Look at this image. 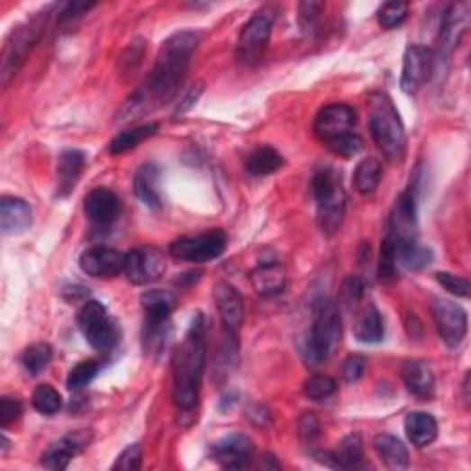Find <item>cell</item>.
Wrapping results in <instances>:
<instances>
[{"label":"cell","instance_id":"cell-43","mask_svg":"<svg viewBox=\"0 0 471 471\" xmlns=\"http://www.w3.org/2000/svg\"><path fill=\"white\" fill-rule=\"evenodd\" d=\"M328 149L331 153H335L337 157L350 159V157L358 155L363 149V139L358 133H350L347 137H342V139L328 144Z\"/></svg>","mask_w":471,"mask_h":471},{"label":"cell","instance_id":"cell-33","mask_svg":"<svg viewBox=\"0 0 471 471\" xmlns=\"http://www.w3.org/2000/svg\"><path fill=\"white\" fill-rule=\"evenodd\" d=\"M381 183V162L374 157L363 159L354 171V186L361 195H372Z\"/></svg>","mask_w":471,"mask_h":471},{"label":"cell","instance_id":"cell-32","mask_svg":"<svg viewBox=\"0 0 471 471\" xmlns=\"http://www.w3.org/2000/svg\"><path fill=\"white\" fill-rule=\"evenodd\" d=\"M159 131V123L149 122V123H142L133 127V130H127L118 133L111 144H109V153L111 155H122L130 149H135L139 144H142L144 140L151 139L155 133Z\"/></svg>","mask_w":471,"mask_h":471},{"label":"cell","instance_id":"cell-6","mask_svg":"<svg viewBox=\"0 0 471 471\" xmlns=\"http://www.w3.org/2000/svg\"><path fill=\"white\" fill-rule=\"evenodd\" d=\"M140 304L144 310L142 347L148 356H159L169 335V319L176 308V296L169 291L151 289L142 294Z\"/></svg>","mask_w":471,"mask_h":471},{"label":"cell","instance_id":"cell-12","mask_svg":"<svg viewBox=\"0 0 471 471\" xmlns=\"http://www.w3.org/2000/svg\"><path fill=\"white\" fill-rule=\"evenodd\" d=\"M166 271V258L153 245L135 247L125 254V276L135 285H146L159 280Z\"/></svg>","mask_w":471,"mask_h":471},{"label":"cell","instance_id":"cell-26","mask_svg":"<svg viewBox=\"0 0 471 471\" xmlns=\"http://www.w3.org/2000/svg\"><path fill=\"white\" fill-rule=\"evenodd\" d=\"M403 425H405L407 439L416 448L431 446L439 437V423L430 412L412 411L405 416Z\"/></svg>","mask_w":471,"mask_h":471},{"label":"cell","instance_id":"cell-48","mask_svg":"<svg viewBox=\"0 0 471 471\" xmlns=\"http://www.w3.org/2000/svg\"><path fill=\"white\" fill-rule=\"evenodd\" d=\"M23 414V403L17 398L5 396L0 400V425L8 427L15 420H19Z\"/></svg>","mask_w":471,"mask_h":471},{"label":"cell","instance_id":"cell-13","mask_svg":"<svg viewBox=\"0 0 471 471\" xmlns=\"http://www.w3.org/2000/svg\"><path fill=\"white\" fill-rule=\"evenodd\" d=\"M356 111L347 104H330L322 107L315 118L313 131L321 142L326 146L356 133Z\"/></svg>","mask_w":471,"mask_h":471},{"label":"cell","instance_id":"cell-2","mask_svg":"<svg viewBox=\"0 0 471 471\" xmlns=\"http://www.w3.org/2000/svg\"><path fill=\"white\" fill-rule=\"evenodd\" d=\"M206 358V319L197 313L174 356V398L181 412L195 411Z\"/></svg>","mask_w":471,"mask_h":471},{"label":"cell","instance_id":"cell-44","mask_svg":"<svg viewBox=\"0 0 471 471\" xmlns=\"http://www.w3.org/2000/svg\"><path fill=\"white\" fill-rule=\"evenodd\" d=\"M142 466V448L139 444H133L130 448H125L116 462L113 464V469H122V471H137Z\"/></svg>","mask_w":471,"mask_h":471},{"label":"cell","instance_id":"cell-7","mask_svg":"<svg viewBox=\"0 0 471 471\" xmlns=\"http://www.w3.org/2000/svg\"><path fill=\"white\" fill-rule=\"evenodd\" d=\"M342 337L340 312L335 303L322 298L313 310V326L306 339L304 356L312 363L326 361L339 347Z\"/></svg>","mask_w":471,"mask_h":471},{"label":"cell","instance_id":"cell-21","mask_svg":"<svg viewBox=\"0 0 471 471\" xmlns=\"http://www.w3.org/2000/svg\"><path fill=\"white\" fill-rule=\"evenodd\" d=\"M313 457L335 469H358L365 467V448L359 433H352L340 440L335 451H313Z\"/></svg>","mask_w":471,"mask_h":471},{"label":"cell","instance_id":"cell-38","mask_svg":"<svg viewBox=\"0 0 471 471\" xmlns=\"http://www.w3.org/2000/svg\"><path fill=\"white\" fill-rule=\"evenodd\" d=\"M98 372H100V363L95 359H87V361H81V363L74 365L67 377L68 391L76 393V391L85 389L98 376Z\"/></svg>","mask_w":471,"mask_h":471},{"label":"cell","instance_id":"cell-28","mask_svg":"<svg viewBox=\"0 0 471 471\" xmlns=\"http://www.w3.org/2000/svg\"><path fill=\"white\" fill-rule=\"evenodd\" d=\"M159 168L153 162H146L137 169L133 179L135 195L151 210H159L162 206V199L159 194Z\"/></svg>","mask_w":471,"mask_h":471},{"label":"cell","instance_id":"cell-11","mask_svg":"<svg viewBox=\"0 0 471 471\" xmlns=\"http://www.w3.org/2000/svg\"><path fill=\"white\" fill-rule=\"evenodd\" d=\"M271 30H273V19L269 15L258 14L250 21H247V24L241 28L238 50H236V56L243 65L252 67L256 63H260L269 45Z\"/></svg>","mask_w":471,"mask_h":471},{"label":"cell","instance_id":"cell-29","mask_svg":"<svg viewBox=\"0 0 471 471\" xmlns=\"http://www.w3.org/2000/svg\"><path fill=\"white\" fill-rule=\"evenodd\" d=\"M354 335L358 340L367 342V345H376V342L383 340L385 322L379 310L374 304H368L356 313Z\"/></svg>","mask_w":471,"mask_h":471},{"label":"cell","instance_id":"cell-17","mask_svg":"<svg viewBox=\"0 0 471 471\" xmlns=\"http://www.w3.org/2000/svg\"><path fill=\"white\" fill-rule=\"evenodd\" d=\"M254 457V446L247 435L232 433L210 446V458L225 469H243Z\"/></svg>","mask_w":471,"mask_h":471},{"label":"cell","instance_id":"cell-31","mask_svg":"<svg viewBox=\"0 0 471 471\" xmlns=\"http://www.w3.org/2000/svg\"><path fill=\"white\" fill-rule=\"evenodd\" d=\"M284 166V157L271 146H258L250 151L245 168L254 177H267Z\"/></svg>","mask_w":471,"mask_h":471},{"label":"cell","instance_id":"cell-36","mask_svg":"<svg viewBox=\"0 0 471 471\" xmlns=\"http://www.w3.org/2000/svg\"><path fill=\"white\" fill-rule=\"evenodd\" d=\"M32 403L37 412L45 416H54L63 407L61 394L54 387H50V385H39V387H35L32 394Z\"/></svg>","mask_w":471,"mask_h":471},{"label":"cell","instance_id":"cell-3","mask_svg":"<svg viewBox=\"0 0 471 471\" xmlns=\"http://www.w3.org/2000/svg\"><path fill=\"white\" fill-rule=\"evenodd\" d=\"M368 127L376 146L393 164H402L407 153V135L400 113L385 93H374L368 100Z\"/></svg>","mask_w":471,"mask_h":471},{"label":"cell","instance_id":"cell-34","mask_svg":"<svg viewBox=\"0 0 471 471\" xmlns=\"http://www.w3.org/2000/svg\"><path fill=\"white\" fill-rule=\"evenodd\" d=\"M50 361H52V347L49 342H35V345L28 347L21 356V363L30 376H39L50 365Z\"/></svg>","mask_w":471,"mask_h":471},{"label":"cell","instance_id":"cell-1","mask_svg":"<svg viewBox=\"0 0 471 471\" xmlns=\"http://www.w3.org/2000/svg\"><path fill=\"white\" fill-rule=\"evenodd\" d=\"M201 41L203 33L197 30H185L168 37L157 54L149 77L125 104L122 120L142 116L174 98L188 74Z\"/></svg>","mask_w":471,"mask_h":471},{"label":"cell","instance_id":"cell-20","mask_svg":"<svg viewBox=\"0 0 471 471\" xmlns=\"http://www.w3.org/2000/svg\"><path fill=\"white\" fill-rule=\"evenodd\" d=\"M469 3H453L446 8L439 33V45L442 56H449L458 47V42L469 24Z\"/></svg>","mask_w":471,"mask_h":471},{"label":"cell","instance_id":"cell-50","mask_svg":"<svg viewBox=\"0 0 471 471\" xmlns=\"http://www.w3.org/2000/svg\"><path fill=\"white\" fill-rule=\"evenodd\" d=\"M201 93H203V83H197V85H194L192 91H188L186 98L181 102V105H179V113H185V111H188V109L194 105V102H195V100L201 96Z\"/></svg>","mask_w":471,"mask_h":471},{"label":"cell","instance_id":"cell-27","mask_svg":"<svg viewBox=\"0 0 471 471\" xmlns=\"http://www.w3.org/2000/svg\"><path fill=\"white\" fill-rule=\"evenodd\" d=\"M250 280L260 296H276L285 289V269L282 264L269 260L258 264V267L250 273Z\"/></svg>","mask_w":471,"mask_h":471},{"label":"cell","instance_id":"cell-24","mask_svg":"<svg viewBox=\"0 0 471 471\" xmlns=\"http://www.w3.org/2000/svg\"><path fill=\"white\" fill-rule=\"evenodd\" d=\"M402 377L407 391L418 400H433L435 396V374L421 359H409L402 367Z\"/></svg>","mask_w":471,"mask_h":471},{"label":"cell","instance_id":"cell-40","mask_svg":"<svg viewBox=\"0 0 471 471\" xmlns=\"http://www.w3.org/2000/svg\"><path fill=\"white\" fill-rule=\"evenodd\" d=\"M409 15V5L407 3H387L383 5L377 12V23L385 30H393L400 26Z\"/></svg>","mask_w":471,"mask_h":471},{"label":"cell","instance_id":"cell-5","mask_svg":"<svg viewBox=\"0 0 471 471\" xmlns=\"http://www.w3.org/2000/svg\"><path fill=\"white\" fill-rule=\"evenodd\" d=\"M54 8L56 6H49L45 12L37 14L32 21L14 28L8 35L3 49V58H0V81H3V87H6L26 63L28 54L42 37V32H45Z\"/></svg>","mask_w":471,"mask_h":471},{"label":"cell","instance_id":"cell-39","mask_svg":"<svg viewBox=\"0 0 471 471\" xmlns=\"http://www.w3.org/2000/svg\"><path fill=\"white\" fill-rule=\"evenodd\" d=\"M337 393V383L330 376L315 374L304 383V394L312 402H326Z\"/></svg>","mask_w":471,"mask_h":471},{"label":"cell","instance_id":"cell-25","mask_svg":"<svg viewBox=\"0 0 471 471\" xmlns=\"http://www.w3.org/2000/svg\"><path fill=\"white\" fill-rule=\"evenodd\" d=\"M85 153L79 149H65L58 159V195L68 197L76 188L83 168H85Z\"/></svg>","mask_w":471,"mask_h":471},{"label":"cell","instance_id":"cell-22","mask_svg":"<svg viewBox=\"0 0 471 471\" xmlns=\"http://www.w3.org/2000/svg\"><path fill=\"white\" fill-rule=\"evenodd\" d=\"M120 199L109 188H95L85 197V216L98 229L111 227L120 218Z\"/></svg>","mask_w":471,"mask_h":471},{"label":"cell","instance_id":"cell-42","mask_svg":"<svg viewBox=\"0 0 471 471\" xmlns=\"http://www.w3.org/2000/svg\"><path fill=\"white\" fill-rule=\"evenodd\" d=\"M365 294V282L359 276H350L345 280L340 287V301L347 308H354L361 303V298Z\"/></svg>","mask_w":471,"mask_h":471},{"label":"cell","instance_id":"cell-51","mask_svg":"<svg viewBox=\"0 0 471 471\" xmlns=\"http://www.w3.org/2000/svg\"><path fill=\"white\" fill-rule=\"evenodd\" d=\"M262 467H266V469H280V462L275 458V455H264L262 457V464H260Z\"/></svg>","mask_w":471,"mask_h":471},{"label":"cell","instance_id":"cell-37","mask_svg":"<svg viewBox=\"0 0 471 471\" xmlns=\"http://www.w3.org/2000/svg\"><path fill=\"white\" fill-rule=\"evenodd\" d=\"M396 269H398V245L387 234L381 243L377 276H379L381 282H391L396 276Z\"/></svg>","mask_w":471,"mask_h":471},{"label":"cell","instance_id":"cell-19","mask_svg":"<svg viewBox=\"0 0 471 471\" xmlns=\"http://www.w3.org/2000/svg\"><path fill=\"white\" fill-rule=\"evenodd\" d=\"M79 267L89 276L111 278L123 273L125 254L111 247H93L81 254Z\"/></svg>","mask_w":471,"mask_h":471},{"label":"cell","instance_id":"cell-15","mask_svg":"<svg viewBox=\"0 0 471 471\" xmlns=\"http://www.w3.org/2000/svg\"><path fill=\"white\" fill-rule=\"evenodd\" d=\"M431 310L442 340L449 349H457L467 333L466 312L448 298H435Z\"/></svg>","mask_w":471,"mask_h":471},{"label":"cell","instance_id":"cell-45","mask_svg":"<svg viewBox=\"0 0 471 471\" xmlns=\"http://www.w3.org/2000/svg\"><path fill=\"white\" fill-rule=\"evenodd\" d=\"M298 435L304 444H315L321 437V421L313 412H304L298 420Z\"/></svg>","mask_w":471,"mask_h":471},{"label":"cell","instance_id":"cell-16","mask_svg":"<svg viewBox=\"0 0 471 471\" xmlns=\"http://www.w3.org/2000/svg\"><path fill=\"white\" fill-rule=\"evenodd\" d=\"M212 294L213 303H216V308L220 312L225 335L229 339H238V333L245 319V304L240 291L229 282H216Z\"/></svg>","mask_w":471,"mask_h":471},{"label":"cell","instance_id":"cell-41","mask_svg":"<svg viewBox=\"0 0 471 471\" xmlns=\"http://www.w3.org/2000/svg\"><path fill=\"white\" fill-rule=\"evenodd\" d=\"M324 12V5L321 3H303L298 6V24L304 33H313L319 28L321 15Z\"/></svg>","mask_w":471,"mask_h":471},{"label":"cell","instance_id":"cell-35","mask_svg":"<svg viewBox=\"0 0 471 471\" xmlns=\"http://www.w3.org/2000/svg\"><path fill=\"white\" fill-rule=\"evenodd\" d=\"M431 262H433V252L430 247L412 243L398 249V264H402L411 271H421L425 267H430Z\"/></svg>","mask_w":471,"mask_h":471},{"label":"cell","instance_id":"cell-47","mask_svg":"<svg viewBox=\"0 0 471 471\" xmlns=\"http://www.w3.org/2000/svg\"><path fill=\"white\" fill-rule=\"evenodd\" d=\"M365 368H367V359L359 354H352L345 359V363H342V379H345V383H358L363 374H365Z\"/></svg>","mask_w":471,"mask_h":471},{"label":"cell","instance_id":"cell-8","mask_svg":"<svg viewBox=\"0 0 471 471\" xmlns=\"http://www.w3.org/2000/svg\"><path fill=\"white\" fill-rule=\"evenodd\" d=\"M77 326L96 352L111 354L118 347L120 328L98 301H91L79 310Z\"/></svg>","mask_w":471,"mask_h":471},{"label":"cell","instance_id":"cell-23","mask_svg":"<svg viewBox=\"0 0 471 471\" xmlns=\"http://www.w3.org/2000/svg\"><path fill=\"white\" fill-rule=\"evenodd\" d=\"M32 206L21 199L5 195L0 199V232L5 236H17L30 229L32 225Z\"/></svg>","mask_w":471,"mask_h":471},{"label":"cell","instance_id":"cell-4","mask_svg":"<svg viewBox=\"0 0 471 471\" xmlns=\"http://www.w3.org/2000/svg\"><path fill=\"white\" fill-rule=\"evenodd\" d=\"M312 192L317 204V223L324 236L331 238L340 229L347 212V192L337 171L324 168L313 176Z\"/></svg>","mask_w":471,"mask_h":471},{"label":"cell","instance_id":"cell-18","mask_svg":"<svg viewBox=\"0 0 471 471\" xmlns=\"http://www.w3.org/2000/svg\"><path fill=\"white\" fill-rule=\"evenodd\" d=\"M91 442H93V431L68 433L63 439L56 440L52 446H49V449L42 453L41 464L54 471H63L68 467L74 457H77L91 446Z\"/></svg>","mask_w":471,"mask_h":471},{"label":"cell","instance_id":"cell-9","mask_svg":"<svg viewBox=\"0 0 471 471\" xmlns=\"http://www.w3.org/2000/svg\"><path fill=\"white\" fill-rule=\"evenodd\" d=\"M227 249V234L222 229H213L197 236L176 240L169 245V252L179 262L206 264L220 258Z\"/></svg>","mask_w":471,"mask_h":471},{"label":"cell","instance_id":"cell-30","mask_svg":"<svg viewBox=\"0 0 471 471\" xmlns=\"http://www.w3.org/2000/svg\"><path fill=\"white\" fill-rule=\"evenodd\" d=\"M374 449L389 469H405L409 466V451L405 444L389 433H381L374 439Z\"/></svg>","mask_w":471,"mask_h":471},{"label":"cell","instance_id":"cell-10","mask_svg":"<svg viewBox=\"0 0 471 471\" xmlns=\"http://www.w3.org/2000/svg\"><path fill=\"white\" fill-rule=\"evenodd\" d=\"M418 199L416 188L405 190L394 203L389 218V236L396 241L398 249L418 243Z\"/></svg>","mask_w":471,"mask_h":471},{"label":"cell","instance_id":"cell-49","mask_svg":"<svg viewBox=\"0 0 471 471\" xmlns=\"http://www.w3.org/2000/svg\"><path fill=\"white\" fill-rule=\"evenodd\" d=\"M95 5L91 3H70V5H65L63 10L59 12V24L65 26V24H70L74 21H77L79 17H83L85 12H89Z\"/></svg>","mask_w":471,"mask_h":471},{"label":"cell","instance_id":"cell-46","mask_svg":"<svg viewBox=\"0 0 471 471\" xmlns=\"http://www.w3.org/2000/svg\"><path fill=\"white\" fill-rule=\"evenodd\" d=\"M437 282L446 291H449L451 294H457V296H462V298H467L469 293H471L469 280L464 278V276H457V275H451V273H439Z\"/></svg>","mask_w":471,"mask_h":471},{"label":"cell","instance_id":"cell-14","mask_svg":"<svg viewBox=\"0 0 471 471\" xmlns=\"http://www.w3.org/2000/svg\"><path fill=\"white\" fill-rule=\"evenodd\" d=\"M437 58L431 49L411 45L403 56L402 89L405 95H416L435 72Z\"/></svg>","mask_w":471,"mask_h":471}]
</instances>
